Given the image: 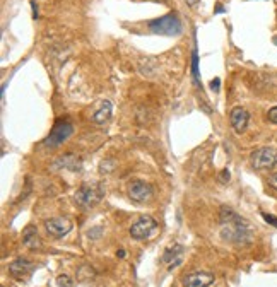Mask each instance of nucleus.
<instances>
[{"instance_id": "nucleus-20", "label": "nucleus", "mask_w": 277, "mask_h": 287, "mask_svg": "<svg viewBox=\"0 0 277 287\" xmlns=\"http://www.w3.org/2000/svg\"><path fill=\"white\" fill-rule=\"evenodd\" d=\"M269 185H270L274 190H277V173H274V175L269 178Z\"/></svg>"}, {"instance_id": "nucleus-8", "label": "nucleus", "mask_w": 277, "mask_h": 287, "mask_svg": "<svg viewBox=\"0 0 277 287\" xmlns=\"http://www.w3.org/2000/svg\"><path fill=\"white\" fill-rule=\"evenodd\" d=\"M45 229L46 233L50 234L51 238H63L71 233L72 224L71 221L65 219V217H53V219H48L45 223Z\"/></svg>"}, {"instance_id": "nucleus-6", "label": "nucleus", "mask_w": 277, "mask_h": 287, "mask_svg": "<svg viewBox=\"0 0 277 287\" xmlns=\"http://www.w3.org/2000/svg\"><path fill=\"white\" fill-rule=\"evenodd\" d=\"M156 228H158V223H156L154 217L151 216H141L138 219L135 221V223L132 224L130 228V236L133 239H146L149 238L151 234H153L156 231Z\"/></svg>"}, {"instance_id": "nucleus-16", "label": "nucleus", "mask_w": 277, "mask_h": 287, "mask_svg": "<svg viewBox=\"0 0 277 287\" xmlns=\"http://www.w3.org/2000/svg\"><path fill=\"white\" fill-rule=\"evenodd\" d=\"M192 74H193V81L198 82V55L195 50L192 53Z\"/></svg>"}, {"instance_id": "nucleus-15", "label": "nucleus", "mask_w": 277, "mask_h": 287, "mask_svg": "<svg viewBox=\"0 0 277 287\" xmlns=\"http://www.w3.org/2000/svg\"><path fill=\"white\" fill-rule=\"evenodd\" d=\"M23 245L28 248V250H40L41 248V239L38 236V231L34 226H28V228L23 231Z\"/></svg>"}, {"instance_id": "nucleus-4", "label": "nucleus", "mask_w": 277, "mask_h": 287, "mask_svg": "<svg viewBox=\"0 0 277 287\" xmlns=\"http://www.w3.org/2000/svg\"><path fill=\"white\" fill-rule=\"evenodd\" d=\"M74 133V123L68 118H58L51 128L50 135L45 138L46 147H58Z\"/></svg>"}, {"instance_id": "nucleus-22", "label": "nucleus", "mask_w": 277, "mask_h": 287, "mask_svg": "<svg viewBox=\"0 0 277 287\" xmlns=\"http://www.w3.org/2000/svg\"><path fill=\"white\" fill-rule=\"evenodd\" d=\"M221 181H229V171H228V169H224V171L221 173Z\"/></svg>"}, {"instance_id": "nucleus-5", "label": "nucleus", "mask_w": 277, "mask_h": 287, "mask_svg": "<svg viewBox=\"0 0 277 287\" xmlns=\"http://www.w3.org/2000/svg\"><path fill=\"white\" fill-rule=\"evenodd\" d=\"M250 161H252L253 169L267 171V169H272L277 164V151L272 149V147H260V149L252 152Z\"/></svg>"}, {"instance_id": "nucleus-11", "label": "nucleus", "mask_w": 277, "mask_h": 287, "mask_svg": "<svg viewBox=\"0 0 277 287\" xmlns=\"http://www.w3.org/2000/svg\"><path fill=\"white\" fill-rule=\"evenodd\" d=\"M214 284V273L211 272H192L183 277L185 287H209Z\"/></svg>"}, {"instance_id": "nucleus-1", "label": "nucleus", "mask_w": 277, "mask_h": 287, "mask_svg": "<svg viewBox=\"0 0 277 287\" xmlns=\"http://www.w3.org/2000/svg\"><path fill=\"white\" fill-rule=\"evenodd\" d=\"M221 238L224 241L236 246L250 245L253 239V233L250 224L241 216H238L233 208L221 207Z\"/></svg>"}, {"instance_id": "nucleus-27", "label": "nucleus", "mask_w": 277, "mask_h": 287, "mask_svg": "<svg viewBox=\"0 0 277 287\" xmlns=\"http://www.w3.org/2000/svg\"><path fill=\"white\" fill-rule=\"evenodd\" d=\"M159 2H166V0H159Z\"/></svg>"}, {"instance_id": "nucleus-18", "label": "nucleus", "mask_w": 277, "mask_h": 287, "mask_svg": "<svg viewBox=\"0 0 277 287\" xmlns=\"http://www.w3.org/2000/svg\"><path fill=\"white\" fill-rule=\"evenodd\" d=\"M262 217H263V221H265V223H269L270 226L277 228V217L275 216H270V214H267V212H262Z\"/></svg>"}, {"instance_id": "nucleus-13", "label": "nucleus", "mask_w": 277, "mask_h": 287, "mask_svg": "<svg viewBox=\"0 0 277 287\" xmlns=\"http://www.w3.org/2000/svg\"><path fill=\"white\" fill-rule=\"evenodd\" d=\"M111 116V103L110 101H98L96 108L91 113V121L96 125H103L110 120Z\"/></svg>"}, {"instance_id": "nucleus-10", "label": "nucleus", "mask_w": 277, "mask_h": 287, "mask_svg": "<svg viewBox=\"0 0 277 287\" xmlns=\"http://www.w3.org/2000/svg\"><path fill=\"white\" fill-rule=\"evenodd\" d=\"M229 121H231V127L236 133H243L246 127H248L250 121V113L241 106H235L229 113Z\"/></svg>"}, {"instance_id": "nucleus-3", "label": "nucleus", "mask_w": 277, "mask_h": 287, "mask_svg": "<svg viewBox=\"0 0 277 287\" xmlns=\"http://www.w3.org/2000/svg\"><path fill=\"white\" fill-rule=\"evenodd\" d=\"M147 28L151 29V33L164 34V36H178V34H181V29H183L181 28V21L176 14H166L158 17V19L151 21Z\"/></svg>"}, {"instance_id": "nucleus-2", "label": "nucleus", "mask_w": 277, "mask_h": 287, "mask_svg": "<svg viewBox=\"0 0 277 287\" xmlns=\"http://www.w3.org/2000/svg\"><path fill=\"white\" fill-rule=\"evenodd\" d=\"M103 197H105V186H103V183H84L74 195L77 205L84 208L94 207L96 203L101 202Z\"/></svg>"}, {"instance_id": "nucleus-26", "label": "nucleus", "mask_w": 277, "mask_h": 287, "mask_svg": "<svg viewBox=\"0 0 277 287\" xmlns=\"http://www.w3.org/2000/svg\"><path fill=\"white\" fill-rule=\"evenodd\" d=\"M118 256H120V258H123V256H125V250H120L118 251Z\"/></svg>"}, {"instance_id": "nucleus-7", "label": "nucleus", "mask_w": 277, "mask_h": 287, "mask_svg": "<svg viewBox=\"0 0 277 287\" xmlns=\"http://www.w3.org/2000/svg\"><path fill=\"white\" fill-rule=\"evenodd\" d=\"M154 190L153 186L149 183H146V181H132L130 185H128V197H130L132 202L135 203H144L147 202L151 197H153Z\"/></svg>"}, {"instance_id": "nucleus-14", "label": "nucleus", "mask_w": 277, "mask_h": 287, "mask_svg": "<svg viewBox=\"0 0 277 287\" xmlns=\"http://www.w3.org/2000/svg\"><path fill=\"white\" fill-rule=\"evenodd\" d=\"M181 258H183V246L181 245L170 246L163 255V262L168 263V268H170V270H173L176 265L181 263Z\"/></svg>"}, {"instance_id": "nucleus-12", "label": "nucleus", "mask_w": 277, "mask_h": 287, "mask_svg": "<svg viewBox=\"0 0 277 287\" xmlns=\"http://www.w3.org/2000/svg\"><path fill=\"white\" fill-rule=\"evenodd\" d=\"M53 168L55 169H67V171H72V173H79L82 169V161L79 156L65 154V156H60V158L55 161Z\"/></svg>"}, {"instance_id": "nucleus-25", "label": "nucleus", "mask_w": 277, "mask_h": 287, "mask_svg": "<svg viewBox=\"0 0 277 287\" xmlns=\"http://www.w3.org/2000/svg\"><path fill=\"white\" fill-rule=\"evenodd\" d=\"M224 9H223V6H221V4H218V9H216V12H223Z\"/></svg>"}, {"instance_id": "nucleus-23", "label": "nucleus", "mask_w": 277, "mask_h": 287, "mask_svg": "<svg viewBox=\"0 0 277 287\" xmlns=\"http://www.w3.org/2000/svg\"><path fill=\"white\" fill-rule=\"evenodd\" d=\"M31 7H33V17H34V19H38V6H36V2H31Z\"/></svg>"}, {"instance_id": "nucleus-24", "label": "nucleus", "mask_w": 277, "mask_h": 287, "mask_svg": "<svg viewBox=\"0 0 277 287\" xmlns=\"http://www.w3.org/2000/svg\"><path fill=\"white\" fill-rule=\"evenodd\" d=\"M187 2H188V4H190V6H192V7H195L197 4H198V0H187Z\"/></svg>"}, {"instance_id": "nucleus-21", "label": "nucleus", "mask_w": 277, "mask_h": 287, "mask_svg": "<svg viewBox=\"0 0 277 287\" xmlns=\"http://www.w3.org/2000/svg\"><path fill=\"white\" fill-rule=\"evenodd\" d=\"M211 88L214 89V91H219V88H221V79H214V81H211Z\"/></svg>"}, {"instance_id": "nucleus-17", "label": "nucleus", "mask_w": 277, "mask_h": 287, "mask_svg": "<svg viewBox=\"0 0 277 287\" xmlns=\"http://www.w3.org/2000/svg\"><path fill=\"white\" fill-rule=\"evenodd\" d=\"M57 280H58V285H62V287H72L74 285L71 277H67V275H60Z\"/></svg>"}, {"instance_id": "nucleus-9", "label": "nucleus", "mask_w": 277, "mask_h": 287, "mask_svg": "<svg viewBox=\"0 0 277 287\" xmlns=\"http://www.w3.org/2000/svg\"><path fill=\"white\" fill-rule=\"evenodd\" d=\"M33 270H34V263H31L26 258H17L9 265V273L17 280L28 279V277L33 273Z\"/></svg>"}, {"instance_id": "nucleus-19", "label": "nucleus", "mask_w": 277, "mask_h": 287, "mask_svg": "<svg viewBox=\"0 0 277 287\" xmlns=\"http://www.w3.org/2000/svg\"><path fill=\"white\" fill-rule=\"evenodd\" d=\"M267 118H269V121H270V123L277 125V106L270 108V110H269V113H267Z\"/></svg>"}]
</instances>
